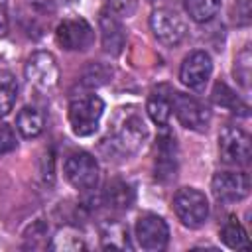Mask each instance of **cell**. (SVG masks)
<instances>
[{
    "label": "cell",
    "mask_w": 252,
    "mask_h": 252,
    "mask_svg": "<svg viewBox=\"0 0 252 252\" xmlns=\"http://www.w3.org/2000/svg\"><path fill=\"white\" fill-rule=\"evenodd\" d=\"M211 98H213V102H215L217 106H220V108H226V110H230V112H234V114H240V116H248V104L242 102V100L238 98V94H236L230 87H226L224 83H217V85L213 87Z\"/></svg>",
    "instance_id": "obj_17"
},
{
    "label": "cell",
    "mask_w": 252,
    "mask_h": 252,
    "mask_svg": "<svg viewBox=\"0 0 252 252\" xmlns=\"http://www.w3.org/2000/svg\"><path fill=\"white\" fill-rule=\"evenodd\" d=\"M173 211L183 226L199 228L209 219V201L195 187H181L173 197Z\"/></svg>",
    "instance_id": "obj_3"
},
{
    "label": "cell",
    "mask_w": 252,
    "mask_h": 252,
    "mask_svg": "<svg viewBox=\"0 0 252 252\" xmlns=\"http://www.w3.org/2000/svg\"><path fill=\"white\" fill-rule=\"evenodd\" d=\"M49 248L51 250H81V248H85V240L77 230L65 226V228L57 230Z\"/></svg>",
    "instance_id": "obj_22"
},
{
    "label": "cell",
    "mask_w": 252,
    "mask_h": 252,
    "mask_svg": "<svg viewBox=\"0 0 252 252\" xmlns=\"http://www.w3.org/2000/svg\"><path fill=\"white\" fill-rule=\"evenodd\" d=\"M98 28H100V39L104 51L108 55H120L126 43V32L120 18L110 8H104L98 16Z\"/></svg>",
    "instance_id": "obj_13"
},
{
    "label": "cell",
    "mask_w": 252,
    "mask_h": 252,
    "mask_svg": "<svg viewBox=\"0 0 252 252\" xmlns=\"http://www.w3.org/2000/svg\"><path fill=\"white\" fill-rule=\"evenodd\" d=\"M146 112L154 124H158L159 128H165L171 118V89L165 85L154 89L148 96Z\"/></svg>",
    "instance_id": "obj_14"
},
{
    "label": "cell",
    "mask_w": 252,
    "mask_h": 252,
    "mask_svg": "<svg viewBox=\"0 0 252 252\" xmlns=\"http://www.w3.org/2000/svg\"><path fill=\"white\" fill-rule=\"evenodd\" d=\"M102 112H104V102L98 94H93V93L75 94L69 100V110H67L69 126L73 134L79 138L93 136L98 130Z\"/></svg>",
    "instance_id": "obj_1"
},
{
    "label": "cell",
    "mask_w": 252,
    "mask_h": 252,
    "mask_svg": "<svg viewBox=\"0 0 252 252\" xmlns=\"http://www.w3.org/2000/svg\"><path fill=\"white\" fill-rule=\"evenodd\" d=\"M26 79L28 83L39 91V93H51L57 89L59 85V65L55 61V57L49 51H35L30 55L28 63H26Z\"/></svg>",
    "instance_id": "obj_4"
},
{
    "label": "cell",
    "mask_w": 252,
    "mask_h": 252,
    "mask_svg": "<svg viewBox=\"0 0 252 252\" xmlns=\"http://www.w3.org/2000/svg\"><path fill=\"white\" fill-rule=\"evenodd\" d=\"M220 240L230 248V250H248V236L242 224L234 219L228 217V220L220 228Z\"/></svg>",
    "instance_id": "obj_19"
},
{
    "label": "cell",
    "mask_w": 252,
    "mask_h": 252,
    "mask_svg": "<svg viewBox=\"0 0 252 252\" xmlns=\"http://www.w3.org/2000/svg\"><path fill=\"white\" fill-rule=\"evenodd\" d=\"M219 154L228 165H248L252 158L250 136L238 126H226L219 134Z\"/></svg>",
    "instance_id": "obj_8"
},
{
    "label": "cell",
    "mask_w": 252,
    "mask_h": 252,
    "mask_svg": "<svg viewBox=\"0 0 252 252\" xmlns=\"http://www.w3.org/2000/svg\"><path fill=\"white\" fill-rule=\"evenodd\" d=\"M136 6H138V0H108V6L118 18H128L136 12Z\"/></svg>",
    "instance_id": "obj_26"
},
{
    "label": "cell",
    "mask_w": 252,
    "mask_h": 252,
    "mask_svg": "<svg viewBox=\"0 0 252 252\" xmlns=\"http://www.w3.org/2000/svg\"><path fill=\"white\" fill-rule=\"evenodd\" d=\"M45 116L35 106H24L16 116V128L24 138H37L43 132Z\"/></svg>",
    "instance_id": "obj_16"
},
{
    "label": "cell",
    "mask_w": 252,
    "mask_h": 252,
    "mask_svg": "<svg viewBox=\"0 0 252 252\" xmlns=\"http://www.w3.org/2000/svg\"><path fill=\"white\" fill-rule=\"evenodd\" d=\"M122 110H124L122 118L116 122L106 144L112 148V152L130 156V154H136L144 146V142L148 138V128H146L144 118L138 112L126 110V108H122Z\"/></svg>",
    "instance_id": "obj_2"
},
{
    "label": "cell",
    "mask_w": 252,
    "mask_h": 252,
    "mask_svg": "<svg viewBox=\"0 0 252 252\" xmlns=\"http://www.w3.org/2000/svg\"><path fill=\"white\" fill-rule=\"evenodd\" d=\"M240 4H242V8H244V12L248 14V4H250V0H238Z\"/></svg>",
    "instance_id": "obj_28"
},
{
    "label": "cell",
    "mask_w": 252,
    "mask_h": 252,
    "mask_svg": "<svg viewBox=\"0 0 252 252\" xmlns=\"http://www.w3.org/2000/svg\"><path fill=\"white\" fill-rule=\"evenodd\" d=\"M112 75V69L104 67L102 63H91L83 75V83L89 85V87H98L102 83H106Z\"/></svg>",
    "instance_id": "obj_24"
},
{
    "label": "cell",
    "mask_w": 252,
    "mask_h": 252,
    "mask_svg": "<svg viewBox=\"0 0 252 252\" xmlns=\"http://www.w3.org/2000/svg\"><path fill=\"white\" fill-rule=\"evenodd\" d=\"M16 98H18L16 77L10 71L0 69V118L10 114V110L16 104Z\"/></svg>",
    "instance_id": "obj_20"
},
{
    "label": "cell",
    "mask_w": 252,
    "mask_h": 252,
    "mask_svg": "<svg viewBox=\"0 0 252 252\" xmlns=\"http://www.w3.org/2000/svg\"><path fill=\"white\" fill-rule=\"evenodd\" d=\"M250 67H252V57H250V49H242V53L234 59V77L236 81L248 89L250 87Z\"/></svg>",
    "instance_id": "obj_23"
},
{
    "label": "cell",
    "mask_w": 252,
    "mask_h": 252,
    "mask_svg": "<svg viewBox=\"0 0 252 252\" xmlns=\"http://www.w3.org/2000/svg\"><path fill=\"white\" fill-rule=\"evenodd\" d=\"M150 30L154 37L165 45L175 47L179 45L187 35V24L185 20L171 8H158L150 16Z\"/></svg>",
    "instance_id": "obj_6"
},
{
    "label": "cell",
    "mask_w": 252,
    "mask_h": 252,
    "mask_svg": "<svg viewBox=\"0 0 252 252\" xmlns=\"http://www.w3.org/2000/svg\"><path fill=\"white\" fill-rule=\"evenodd\" d=\"M63 173H65V179L75 187V189H81V191H91L96 187L98 183V175H100V169H98V163L96 159L87 154V152H75L71 154L65 163H63Z\"/></svg>",
    "instance_id": "obj_7"
},
{
    "label": "cell",
    "mask_w": 252,
    "mask_h": 252,
    "mask_svg": "<svg viewBox=\"0 0 252 252\" xmlns=\"http://www.w3.org/2000/svg\"><path fill=\"white\" fill-rule=\"evenodd\" d=\"M16 146H18V142H16V134H14V130H12L8 124L0 122V156H2V154H10V152H14Z\"/></svg>",
    "instance_id": "obj_25"
},
{
    "label": "cell",
    "mask_w": 252,
    "mask_h": 252,
    "mask_svg": "<svg viewBox=\"0 0 252 252\" xmlns=\"http://www.w3.org/2000/svg\"><path fill=\"white\" fill-rule=\"evenodd\" d=\"M177 171V148L175 138L171 134H161L158 144V159H156V177L169 179L175 177Z\"/></svg>",
    "instance_id": "obj_15"
},
{
    "label": "cell",
    "mask_w": 252,
    "mask_h": 252,
    "mask_svg": "<svg viewBox=\"0 0 252 252\" xmlns=\"http://www.w3.org/2000/svg\"><path fill=\"white\" fill-rule=\"evenodd\" d=\"M104 201L112 209H128L134 201V189L124 181H110L104 191Z\"/></svg>",
    "instance_id": "obj_18"
},
{
    "label": "cell",
    "mask_w": 252,
    "mask_h": 252,
    "mask_svg": "<svg viewBox=\"0 0 252 252\" xmlns=\"http://www.w3.org/2000/svg\"><path fill=\"white\" fill-rule=\"evenodd\" d=\"M171 112L179 120L181 126L193 132H205L211 122L209 108L195 98L193 94H185L179 91H171Z\"/></svg>",
    "instance_id": "obj_5"
},
{
    "label": "cell",
    "mask_w": 252,
    "mask_h": 252,
    "mask_svg": "<svg viewBox=\"0 0 252 252\" xmlns=\"http://www.w3.org/2000/svg\"><path fill=\"white\" fill-rule=\"evenodd\" d=\"M211 73H213V61H211V55L207 51H193L189 53L183 63H181V69H179V79L181 83L191 89V91H203L211 79Z\"/></svg>",
    "instance_id": "obj_12"
},
{
    "label": "cell",
    "mask_w": 252,
    "mask_h": 252,
    "mask_svg": "<svg viewBox=\"0 0 252 252\" xmlns=\"http://www.w3.org/2000/svg\"><path fill=\"white\" fill-rule=\"evenodd\" d=\"M134 236L142 250L159 252L169 242V226L161 217L154 213H146L136 220Z\"/></svg>",
    "instance_id": "obj_9"
},
{
    "label": "cell",
    "mask_w": 252,
    "mask_h": 252,
    "mask_svg": "<svg viewBox=\"0 0 252 252\" xmlns=\"http://www.w3.org/2000/svg\"><path fill=\"white\" fill-rule=\"evenodd\" d=\"M55 39L67 51H85L94 41V30L85 18H67L57 26Z\"/></svg>",
    "instance_id": "obj_10"
},
{
    "label": "cell",
    "mask_w": 252,
    "mask_h": 252,
    "mask_svg": "<svg viewBox=\"0 0 252 252\" xmlns=\"http://www.w3.org/2000/svg\"><path fill=\"white\" fill-rule=\"evenodd\" d=\"M63 2H71V0H63Z\"/></svg>",
    "instance_id": "obj_29"
},
{
    "label": "cell",
    "mask_w": 252,
    "mask_h": 252,
    "mask_svg": "<svg viewBox=\"0 0 252 252\" xmlns=\"http://www.w3.org/2000/svg\"><path fill=\"white\" fill-rule=\"evenodd\" d=\"M185 10L193 22L207 24L219 14L220 0H185Z\"/></svg>",
    "instance_id": "obj_21"
},
{
    "label": "cell",
    "mask_w": 252,
    "mask_h": 252,
    "mask_svg": "<svg viewBox=\"0 0 252 252\" xmlns=\"http://www.w3.org/2000/svg\"><path fill=\"white\" fill-rule=\"evenodd\" d=\"M8 26H10V20H8V2L6 0H0V35H6L8 33Z\"/></svg>",
    "instance_id": "obj_27"
},
{
    "label": "cell",
    "mask_w": 252,
    "mask_h": 252,
    "mask_svg": "<svg viewBox=\"0 0 252 252\" xmlns=\"http://www.w3.org/2000/svg\"><path fill=\"white\" fill-rule=\"evenodd\" d=\"M211 189L217 201L236 203L248 197L250 177L248 173H242V171H217L211 179Z\"/></svg>",
    "instance_id": "obj_11"
}]
</instances>
